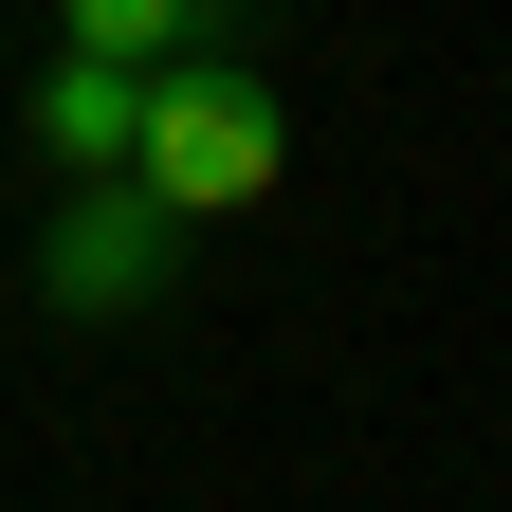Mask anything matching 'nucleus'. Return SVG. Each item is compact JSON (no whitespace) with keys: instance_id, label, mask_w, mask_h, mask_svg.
Segmentation results:
<instances>
[{"instance_id":"nucleus-1","label":"nucleus","mask_w":512,"mask_h":512,"mask_svg":"<svg viewBox=\"0 0 512 512\" xmlns=\"http://www.w3.org/2000/svg\"><path fill=\"white\" fill-rule=\"evenodd\" d=\"M275 165H293V110L238 74V55H165L147 110H128V183H147L165 220H238V202H275Z\"/></svg>"},{"instance_id":"nucleus-2","label":"nucleus","mask_w":512,"mask_h":512,"mask_svg":"<svg viewBox=\"0 0 512 512\" xmlns=\"http://www.w3.org/2000/svg\"><path fill=\"white\" fill-rule=\"evenodd\" d=\"M165 256H183V220L147 202L128 165H74V202L37 220V293L55 311H128V293H165Z\"/></svg>"},{"instance_id":"nucleus-3","label":"nucleus","mask_w":512,"mask_h":512,"mask_svg":"<svg viewBox=\"0 0 512 512\" xmlns=\"http://www.w3.org/2000/svg\"><path fill=\"white\" fill-rule=\"evenodd\" d=\"M128 110H147L128 55H55V74H37V147L55 165H128Z\"/></svg>"},{"instance_id":"nucleus-4","label":"nucleus","mask_w":512,"mask_h":512,"mask_svg":"<svg viewBox=\"0 0 512 512\" xmlns=\"http://www.w3.org/2000/svg\"><path fill=\"white\" fill-rule=\"evenodd\" d=\"M220 0H55V55H128V74H165V55H202Z\"/></svg>"}]
</instances>
